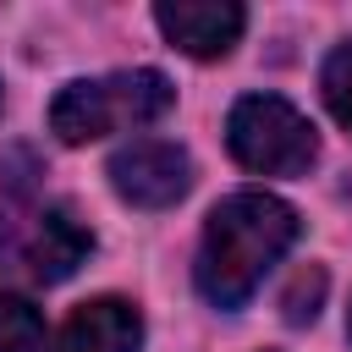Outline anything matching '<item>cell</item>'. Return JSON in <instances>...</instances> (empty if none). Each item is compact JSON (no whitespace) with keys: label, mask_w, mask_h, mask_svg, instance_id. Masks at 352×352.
I'll use <instances>...</instances> for the list:
<instances>
[{"label":"cell","mask_w":352,"mask_h":352,"mask_svg":"<svg viewBox=\"0 0 352 352\" xmlns=\"http://www.w3.org/2000/svg\"><path fill=\"white\" fill-rule=\"evenodd\" d=\"M0 352H44V314L16 292H0Z\"/></svg>","instance_id":"8"},{"label":"cell","mask_w":352,"mask_h":352,"mask_svg":"<svg viewBox=\"0 0 352 352\" xmlns=\"http://www.w3.org/2000/svg\"><path fill=\"white\" fill-rule=\"evenodd\" d=\"M94 248V231L66 209L33 192H11L0 204V264L33 280H66Z\"/></svg>","instance_id":"3"},{"label":"cell","mask_w":352,"mask_h":352,"mask_svg":"<svg viewBox=\"0 0 352 352\" xmlns=\"http://www.w3.org/2000/svg\"><path fill=\"white\" fill-rule=\"evenodd\" d=\"M346 330H352V319H346Z\"/></svg>","instance_id":"12"},{"label":"cell","mask_w":352,"mask_h":352,"mask_svg":"<svg viewBox=\"0 0 352 352\" xmlns=\"http://www.w3.org/2000/svg\"><path fill=\"white\" fill-rule=\"evenodd\" d=\"M226 143L236 154V165L258 170V176H302L314 160H319V138H314V121L275 99V94H248L231 104L226 116Z\"/></svg>","instance_id":"4"},{"label":"cell","mask_w":352,"mask_h":352,"mask_svg":"<svg viewBox=\"0 0 352 352\" xmlns=\"http://www.w3.org/2000/svg\"><path fill=\"white\" fill-rule=\"evenodd\" d=\"M176 88L165 72H110L94 82H66L50 99V132L60 143H94L104 132H126V126H148L170 110Z\"/></svg>","instance_id":"2"},{"label":"cell","mask_w":352,"mask_h":352,"mask_svg":"<svg viewBox=\"0 0 352 352\" xmlns=\"http://www.w3.org/2000/svg\"><path fill=\"white\" fill-rule=\"evenodd\" d=\"M0 104H6V94H0Z\"/></svg>","instance_id":"11"},{"label":"cell","mask_w":352,"mask_h":352,"mask_svg":"<svg viewBox=\"0 0 352 352\" xmlns=\"http://www.w3.org/2000/svg\"><path fill=\"white\" fill-rule=\"evenodd\" d=\"M302 220L292 204H280L275 192H231L209 209L204 226V248H198V292L214 308H242L258 280L275 270V258L297 242Z\"/></svg>","instance_id":"1"},{"label":"cell","mask_w":352,"mask_h":352,"mask_svg":"<svg viewBox=\"0 0 352 352\" xmlns=\"http://www.w3.org/2000/svg\"><path fill=\"white\" fill-rule=\"evenodd\" d=\"M154 22H160V33H165L182 55L214 60V55H226V50L242 38L248 11L231 6V0H176V6H160Z\"/></svg>","instance_id":"6"},{"label":"cell","mask_w":352,"mask_h":352,"mask_svg":"<svg viewBox=\"0 0 352 352\" xmlns=\"http://www.w3.org/2000/svg\"><path fill=\"white\" fill-rule=\"evenodd\" d=\"M319 88H324L330 116H336V121L352 132V44L330 50V60H324V72H319Z\"/></svg>","instance_id":"9"},{"label":"cell","mask_w":352,"mask_h":352,"mask_svg":"<svg viewBox=\"0 0 352 352\" xmlns=\"http://www.w3.org/2000/svg\"><path fill=\"white\" fill-rule=\"evenodd\" d=\"M138 341H143L138 308L121 297H94L60 324L55 352H138Z\"/></svg>","instance_id":"7"},{"label":"cell","mask_w":352,"mask_h":352,"mask_svg":"<svg viewBox=\"0 0 352 352\" xmlns=\"http://www.w3.org/2000/svg\"><path fill=\"white\" fill-rule=\"evenodd\" d=\"M319 302H324V270H319V264H308V270H297V280L286 286L280 314H286L292 324H308V319L319 314Z\"/></svg>","instance_id":"10"},{"label":"cell","mask_w":352,"mask_h":352,"mask_svg":"<svg viewBox=\"0 0 352 352\" xmlns=\"http://www.w3.org/2000/svg\"><path fill=\"white\" fill-rule=\"evenodd\" d=\"M110 182L126 204L138 209H170L187 187H192V160L182 143L165 138H132L126 148H116L110 160Z\"/></svg>","instance_id":"5"}]
</instances>
